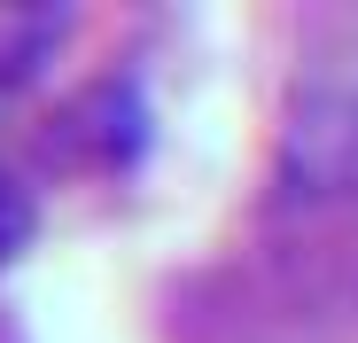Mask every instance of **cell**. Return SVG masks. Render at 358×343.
Here are the masks:
<instances>
[{"mask_svg": "<svg viewBox=\"0 0 358 343\" xmlns=\"http://www.w3.org/2000/svg\"><path fill=\"white\" fill-rule=\"evenodd\" d=\"M280 188L312 203L358 195V39L327 47L296 78L288 118H280Z\"/></svg>", "mask_w": 358, "mask_h": 343, "instance_id": "6da1fadb", "label": "cell"}, {"mask_svg": "<svg viewBox=\"0 0 358 343\" xmlns=\"http://www.w3.org/2000/svg\"><path fill=\"white\" fill-rule=\"evenodd\" d=\"M31 234H39V211H31V195L0 172V265H16L24 250H31Z\"/></svg>", "mask_w": 358, "mask_h": 343, "instance_id": "7a4b0ae2", "label": "cell"}]
</instances>
